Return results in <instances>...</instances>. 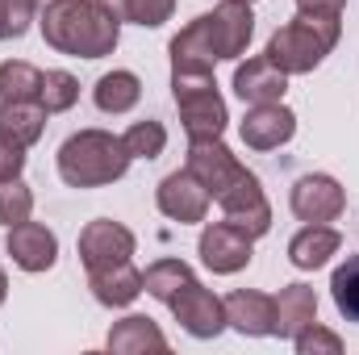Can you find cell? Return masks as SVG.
Instances as JSON below:
<instances>
[{
  "label": "cell",
  "instance_id": "cell-1",
  "mask_svg": "<svg viewBox=\"0 0 359 355\" xmlns=\"http://www.w3.org/2000/svg\"><path fill=\"white\" fill-rule=\"evenodd\" d=\"M188 172L205 184L209 201L222 205L226 222L247 230L251 239L271 230V205L255 172H247L222 138H192L188 142Z\"/></svg>",
  "mask_w": 359,
  "mask_h": 355
},
{
  "label": "cell",
  "instance_id": "cell-2",
  "mask_svg": "<svg viewBox=\"0 0 359 355\" xmlns=\"http://www.w3.org/2000/svg\"><path fill=\"white\" fill-rule=\"evenodd\" d=\"M255 17L243 0H222L213 13H201L172 38V67L184 72H213L222 59H238L251 46Z\"/></svg>",
  "mask_w": 359,
  "mask_h": 355
},
{
  "label": "cell",
  "instance_id": "cell-3",
  "mask_svg": "<svg viewBox=\"0 0 359 355\" xmlns=\"http://www.w3.org/2000/svg\"><path fill=\"white\" fill-rule=\"evenodd\" d=\"M38 25L46 46L72 59H104L117 51L121 38V21L100 0H50Z\"/></svg>",
  "mask_w": 359,
  "mask_h": 355
},
{
  "label": "cell",
  "instance_id": "cell-4",
  "mask_svg": "<svg viewBox=\"0 0 359 355\" xmlns=\"http://www.w3.org/2000/svg\"><path fill=\"white\" fill-rule=\"evenodd\" d=\"M339 34H343V13H297L268 38L264 55L280 72L305 76L339 46Z\"/></svg>",
  "mask_w": 359,
  "mask_h": 355
},
{
  "label": "cell",
  "instance_id": "cell-5",
  "mask_svg": "<svg viewBox=\"0 0 359 355\" xmlns=\"http://www.w3.org/2000/svg\"><path fill=\"white\" fill-rule=\"evenodd\" d=\"M130 151L109 130H80L59 147V176L72 188H100L126 176Z\"/></svg>",
  "mask_w": 359,
  "mask_h": 355
},
{
  "label": "cell",
  "instance_id": "cell-6",
  "mask_svg": "<svg viewBox=\"0 0 359 355\" xmlns=\"http://www.w3.org/2000/svg\"><path fill=\"white\" fill-rule=\"evenodd\" d=\"M172 96H176V109H180L188 142L192 138H222L230 113H226V100H222L217 84H213V72L172 67Z\"/></svg>",
  "mask_w": 359,
  "mask_h": 355
},
{
  "label": "cell",
  "instance_id": "cell-7",
  "mask_svg": "<svg viewBox=\"0 0 359 355\" xmlns=\"http://www.w3.org/2000/svg\"><path fill=\"white\" fill-rule=\"evenodd\" d=\"M168 309L176 314V322L192 339H217L226 330V305L222 297H213L201 280H188L176 297L168 301Z\"/></svg>",
  "mask_w": 359,
  "mask_h": 355
},
{
  "label": "cell",
  "instance_id": "cell-8",
  "mask_svg": "<svg viewBox=\"0 0 359 355\" xmlns=\"http://www.w3.org/2000/svg\"><path fill=\"white\" fill-rule=\"evenodd\" d=\"M196 251H201V264L209 267V272H217V276H234V272H243V267L251 264L255 239H251L247 230H238L234 222H213V226L201 230Z\"/></svg>",
  "mask_w": 359,
  "mask_h": 355
},
{
  "label": "cell",
  "instance_id": "cell-9",
  "mask_svg": "<svg viewBox=\"0 0 359 355\" xmlns=\"http://www.w3.org/2000/svg\"><path fill=\"white\" fill-rule=\"evenodd\" d=\"M134 255V234L121 226V222H109V217H96L80 230V260L88 272H100V267L126 264Z\"/></svg>",
  "mask_w": 359,
  "mask_h": 355
},
{
  "label": "cell",
  "instance_id": "cell-10",
  "mask_svg": "<svg viewBox=\"0 0 359 355\" xmlns=\"http://www.w3.org/2000/svg\"><path fill=\"white\" fill-rule=\"evenodd\" d=\"M155 201H159L163 217H172V222H180V226L205 222V213H209V192H205V184L192 176L188 168L159 180V188H155Z\"/></svg>",
  "mask_w": 359,
  "mask_h": 355
},
{
  "label": "cell",
  "instance_id": "cell-11",
  "mask_svg": "<svg viewBox=\"0 0 359 355\" xmlns=\"http://www.w3.org/2000/svg\"><path fill=\"white\" fill-rule=\"evenodd\" d=\"M343 209H347V192L334 176L309 172L292 184V213L301 222H334Z\"/></svg>",
  "mask_w": 359,
  "mask_h": 355
},
{
  "label": "cell",
  "instance_id": "cell-12",
  "mask_svg": "<svg viewBox=\"0 0 359 355\" xmlns=\"http://www.w3.org/2000/svg\"><path fill=\"white\" fill-rule=\"evenodd\" d=\"M238 134H243V142L251 151H276V147H284L297 134V113L284 109L280 100L276 105H251L243 126H238Z\"/></svg>",
  "mask_w": 359,
  "mask_h": 355
},
{
  "label": "cell",
  "instance_id": "cell-13",
  "mask_svg": "<svg viewBox=\"0 0 359 355\" xmlns=\"http://www.w3.org/2000/svg\"><path fill=\"white\" fill-rule=\"evenodd\" d=\"M234 92L243 105H276L288 92V72H280L268 55L247 59L234 67Z\"/></svg>",
  "mask_w": 359,
  "mask_h": 355
},
{
  "label": "cell",
  "instance_id": "cell-14",
  "mask_svg": "<svg viewBox=\"0 0 359 355\" xmlns=\"http://www.w3.org/2000/svg\"><path fill=\"white\" fill-rule=\"evenodd\" d=\"M8 255L21 272H46L59 260V239L42 222H21V226H8Z\"/></svg>",
  "mask_w": 359,
  "mask_h": 355
},
{
  "label": "cell",
  "instance_id": "cell-15",
  "mask_svg": "<svg viewBox=\"0 0 359 355\" xmlns=\"http://www.w3.org/2000/svg\"><path fill=\"white\" fill-rule=\"evenodd\" d=\"M222 305H226V326H234L238 335L251 339L276 335V297H264L255 288H234Z\"/></svg>",
  "mask_w": 359,
  "mask_h": 355
},
{
  "label": "cell",
  "instance_id": "cell-16",
  "mask_svg": "<svg viewBox=\"0 0 359 355\" xmlns=\"http://www.w3.org/2000/svg\"><path fill=\"white\" fill-rule=\"evenodd\" d=\"M88 288L100 305L121 309V305L138 301V293H142V272L130 264V260H126V264H113V267H100V272H88Z\"/></svg>",
  "mask_w": 359,
  "mask_h": 355
},
{
  "label": "cell",
  "instance_id": "cell-17",
  "mask_svg": "<svg viewBox=\"0 0 359 355\" xmlns=\"http://www.w3.org/2000/svg\"><path fill=\"white\" fill-rule=\"evenodd\" d=\"M309 322H318V293L309 284H288L276 297V335L297 339Z\"/></svg>",
  "mask_w": 359,
  "mask_h": 355
},
{
  "label": "cell",
  "instance_id": "cell-18",
  "mask_svg": "<svg viewBox=\"0 0 359 355\" xmlns=\"http://www.w3.org/2000/svg\"><path fill=\"white\" fill-rule=\"evenodd\" d=\"M339 247H343L339 230H330L326 222H309V226L288 243V260H292V267H301V272H313V267L326 264Z\"/></svg>",
  "mask_w": 359,
  "mask_h": 355
},
{
  "label": "cell",
  "instance_id": "cell-19",
  "mask_svg": "<svg viewBox=\"0 0 359 355\" xmlns=\"http://www.w3.org/2000/svg\"><path fill=\"white\" fill-rule=\"evenodd\" d=\"M109 351H121V355H138V351H168V339L163 330L142 318V314H130L121 318L113 330H109Z\"/></svg>",
  "mask_w": 359,
  "mask_h": 355
},
{
  "label": "cell",
  "instance_id": "cell-20",
  "mask_svg": "<svg viewBox=\"0 0 359 355\" xmlns=\"http://www.w3.org/2000/svg\"><path fill=\"white\" fill-rule=\"evenodd\" d=\"M46 117H50V113H46L38 100H0V130L13 134V138L25 142V147H34V142L42 138Z\"/></svg>",
  "mask_w": 359,
  "mask_h": 355
},
{
  "label": "cell",
  "instance_id": "cell-21",
  "mask_svg": "<svg viewBox=\"0 0 359 355\" xmlns=\"http://www.w3.org/2000/svg\"><path fill=\"white\" fill-rule=\"evenodd\" d=\"M92 96H96V109L100 113H130L142 100V84H138L134 72H109V76L96 80Z\"/></svg>",
  "mask_w": 359,
  "mask_h": 355
},
{
  "label": "cell",
  "instance_id": "cell-22",
  "mask_svg": "<svg viewBox=\"0 0 359 355\" xmlns=\"http://www.w3.org/2000/svg\"><path fill=\"white\" fill-rule=\"evenodd\" d=\"M188 280H196V276H192V267L184 264V260H159V264H151L142 272V288H147L155 301H163V305L176 297Z\"/></svg>",
  "mask_w": 359,
  "mask_h": 355
},
{
  "label": "cell",
  "instance_id": "cell-23",
  "mask_svg": "<svg viewBox=\"0 0 359 355\" xmlns=\"http://www.w3.org/2000/svg\"><path fill=\"white\" fill-rule=\"evenodd\" d=\"M100 4L117 21H134V25H147V29H159L176 13V0H100Z\"/></svg>",
  "mask_w": 359,
  "mask_h": 355
},
{
  "label": "cell",
  "instance_id": "cell-24",
  "mask_svg": "<svg viewBox=\"0 0 359 355\" xmlns=\"http://www.w3.org/2000/svg\"><path fill=\"white\" fill-rule=\"evenodd\" d=\"M42 92V72L34 63L8 59L0 63V100H38Z\"/></svg>",
  "mask_w": 359,
  "mask_h": 355
},
{
  "label": "cell",
  "instance_id": "cell-25",
  "mask_svg": "<svg viewBox=\"0 0 359 355\" xmlns=\"http://www.w3.org/2000/svg\"><path fill=\"white\" fill-rule=\"evenodd\" d=\"M330 297H334V305L347 322H359V255H347V264L334 267Z\"/></svg>",
  "mask_w": 359,
  "mask_h": 355
},
{
  "label": "cell",
  "instance_id": "cell-26",
  "mask_svg": "<svg viewBox=\"0 0 359 355\" xmlns=\"http://www.w3.org/2000/svg\"><path fill=\"white\" fill-rule=\"evenodd\" d=\"M76 100H80V80H76L72 72H42L38 105H42L46 113H67Z\"/></svg>",
  "mask_w": 359,
  "mask_h": 355
},
{
  "label": "cell",
  "instance_id": "cell-27",
  "mask_svg": "<svg viewBox=\"0 0 359 355\" xmlns=\"http://www.w3.org/2000/svg\"><path fill=\"white\" fill-rule=\"evenodd\" d=\"M121 142H126L130 159H159L168 147V130H163V121H134L121 134Z\"/></svg>",
  "mask_w": 359,
  "mask_h": 355
},
{
  "label": "cell",
  "instance_id": "cell-28",
  "mask_svg": "<svg viewBox=\"0 0 359 355\" xmlns=\"http://www.w3.org/2000/svg\"><path fill=\"white\" fill-rule=\"evenodd\" d=\"M29 213H34L29 184H21V176L0 180V226H21V222H29Z\"/></svg>",
  "mask_w": 359,
  "mask_h": 355
},
{
  "label": "cell",
  "instance_id": "cell-29",
  "mask_svg": "<svg viewBox=\"0 0 359 355\" xmlns=\"http://www.w3.org/2000/svg\"><path fill=\"white\" fill-rule=\"evenodd\" d=\"M38 17V0H0V42L21 38Z\"/></svg>",
  "mask_w": 359,
  "mask_h": 355
},
{
  "label": "cell",
  "instance_id": "cell-30",
  "mask_svg": "<svg viewBox=\"0 0 359 355\" xmlns=\"http://www.w3.org/2000/svg\"><path fill=\"white\" fill-rule=\"evenodd\" d=\"M292 343H297V351H301V355H322V351H326V355H339V351H343V339H339L334 330L318 326V322H309V326H305Z\"/></svg>",
  "mask_w": 359,
  "mask_h": 355
},
{
  "label": "cell",
  "instance_id": "cell-31",
  "mask_svg": "<svg viewBox=\"0 0 359 355\" xmlns=\"http://www.w3.org/2000/svg\"><path fill=\"white\" fill-rule=\"evenodd\" d=\"M25 142H17L13 134H4L0 130V180H17L21 176V168H25Z\"/></svg>",
  "mask_w": 359,
  "mask_h": 355
},
{
  "label": "cell",
  "instance_id": "cell-32",
  "mask_svg": "<svg viewBox=\"0 0 359 355\" xmlns=\"http://www.w3.org/2000/svg\"><path fill=\"white\" fill-rule=\"evenodd\" d=\"M347 0H297V13H343Z\"/></svg>",
  "mask_w": 359,
  "mask_h": 355
},
{
  "label": "cell",
  "instance_id": "cell-33",
  "mask_svg": "<svg viewBox=\"0 0 359 355\" xmlns=\"http://www.w3.org/2000/svg\"><path fill=\"white\" fill-rule=\"evenodd\" d=\"M4 297H8V276H4V267H0V305H4Z\"/></svg>",
  "mask_w": 359,
  "mask_h": 355
},
{
  "label": "cell",
  "instance_id": "cell-34",
  "mask_svg": "<svg viewBox=\"0 0 359 355\" xmlns=\"http://www.w3.org/2000/svg\"><path fill=\"white\" fill-rule=\"evenodd\" d=\"M243 4H255V0H243Z\"/></svg>",
  "mask_w": 359,
  "mask_h": 355
}]
</instances>
